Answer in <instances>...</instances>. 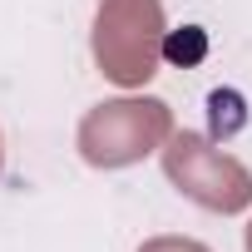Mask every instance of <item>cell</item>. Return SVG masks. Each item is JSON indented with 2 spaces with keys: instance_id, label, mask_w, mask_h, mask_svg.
I'll return each mask as SVG.
<instances>
[{
  "instance_id": "obj_3",
  "label": "cell",
  "mask_w": 252,
  "mask_h": 252,
  "mask_svg": "<svg viewBox=\"0 0 252 252\" xmlns=\"http://www.w3.org/2000/svg\"><path fill=\"white\" fill-rule=\"evenodd\" d=\"M163 173H168V183L183 198H193L208 213H242V208H252V173L232 154L213 149L203 134H188V129L168 134Z\"/></svg>"
},
{
  "instance_id": "obj_1",
  "label": "cell",
  "mask_w": 252,
  "mask_h": 252,
  "mask_svg": "<svg viewBox=\"0 0 252 252\" xmlns=\"http://www.w3.org/2000/svg\"><path fill=\"white\" fill-rule=\"evenodd\" d=\"M168 40L163 0H99L94 10V64L119 89H144L158 74Z\"/></svg>"
},
{
  "instance_id": "obj_4",
  "label": "cell",
  "mask_w": 252,
  "mask_h": 252,
  "mask_svg": "<svg viewBox=\"0 0 252 252\" xmlns=\"http://www.w3.org/2000/svg\"><path fill=\"white\" fill-rule=\"evenodd\" d=\"M163 55H168L173 64H198V60L208 55V35H203L198 25H188L183 35H168V40H163Z\"/></svg>"
},
{
  "instance_id": "obj_6",
  "label": "cell",
  "mask_w": 252,
  "mask_h": 252,
  "mask_svg": "<svg viewBox=\"0 0 252 252\" xmlns=\"http://www.w3.org/2000/svg\"><path fill=\"white\" fill-rule=\"evenodd\" d=\"M0 168H5V139H0Z\"/></svg>"
},
{
  "instance_id": "obj_2",
  "label": "cell",
  "mask_w": 252,
  "mask_h": 252,
  "mask_svg": "<svg viewBox=\"0 0 252 252\" xmlns=\"http://www.w3.org/2000/svg\"><path fill=\"white\" fill-rule=\"evenodd\" d=\"M173 134V109L163 99L149 94H129V99H104L79 119V158L89 168H129L139 158H149L154 149H163Z\"/></svg>"
},
{
  "instance_id": "obj_7",
  "label": "cell",
  "mask_w": 252,
  "mask_h": 252,
  "mask_svg": "<svg viewBox=\"0 0 252 252\" xmlns=\"http://www.w3.org/2000/svg\"><path fill=\"white\" fill-rule=\"evenodd\" d=\"M247 252H252V222H247Z\"/></svg>"
},
{
  "instance_id": "obj_5",
  "label": "cell",
  "mask_w": 252,
  "mask_h": 252,
  "mask_svg": "<svg viewBox=\"0 0 252 252\" xmlns=\"http://www.w3.org/2000/svg\"><path fill=\"white\" fill-rule=\"evenodd\" d=\"M139 252H213V247H203L193 237H149Z\"/></svg>"
}]
</instances>
